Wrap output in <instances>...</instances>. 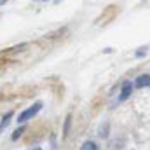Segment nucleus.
<instances>
[{"label":"nucleus","mask_w":150,"mask_h":150,"mask_svg":"<svg viewBox=\"0 0 150 150\" xmlns=\"http://www.w3.org/2000/svg\"><path fill=\"white\" fill-rule=\"evenodd\" d=\"M40 110H42V101H35L32 107H28L26 110H23V112L19 113V117H18V124H25V122H28V120L33 119Z\"/></svg>","instance_id":"nucleus-1"},{"label":"nucleus","mask_w":150,"mask_h":150,"mask_svg":"<svg viewBox=\"0 0 150 150\" xmlns=\"http://www.w3.org/2000/svg\"><path fill=\"white\" fill-rule=\"evenodd\" d=\"M133 89H134V86L131 84V82H124L122 84V87H120V94H119V101L122 103V101H126L129 96H131V93H133Z\"/></svg>","instance_id":"nucleus-2"},{"label":"nucleus","mask_w":150,"mask_h":150,"mask_svg":"<svg viewBox=\"0 0 150 150\" xmlns=\"http://www.w3.org/2000/svg\"><path fill=\"white\" fill-rule=\"evenodd\" d=\"M134 87H150V75L145 74V75H140V77H136V80H134Z\"/></svg>","instance_id":"nucleus-3"},{"label":"nucleus","mask_w":150,"mask_h":150,"mask_svg":"<svg viewBox=\"0 0 150 150\" xmlns=\"http://www.w3.org/2000/svg\"><path fill=\"white\" fill-rule=\"evenodd\" d=\"M12 115H14L12 112H7L5 115H4V117H2V120H0V133H2V131H4V129H5V127L9 126V122H11Z\"/></svg>","instance_id":"nucleus-4"},{"label":"nucleus","mask_w":150,"mask_h":150,"mask_svg":"<svg viewBox=\"0 0 150 150\" xmlns=\"http://www.w3.org/2000/svg\"><path fill=\"white\" fill-rule=\"evenodd\" d=\"M80 150H98V147H96L94 142H86V143L80 147Z\"/></svg>","instance_id":"nucleus-5"},{"label":"nucleus","mask_w":150,"mask_h":150,"mask_svg":"<svg viewBox=\"0 0 150 150\" xmlns=\"http://www.w3.org/2000/svg\"><path fill=\"white\" fill-rule=\"evenodd\" d=\"M23 131H25V127H23V126H21V127H18V129L14 131V134H12V140H18V138L23 134Z\"/></svg>","instance_id":"nucleus-6"},{"label":"nucleus","mask_w":150,"mask_h":150,"mask_svg":"<svg viewBox=\"0 0 150 150\" xmlns=\"http://www.w3.org/2000/svg\"><path fill=\"white\" fill-rule=\"evenodd\" d=\"M70 119H72V117L68 115V117H67V120H65V129H63V136H67V134H68V127H70Z\"/></svg>","instance_id":"nucleus-7"},{"label":"nucleus","mask_w":150,"mask_h":150,"mask_svg":"<svg viewBox=\"0 0 150 150\" xmlns=\"http://www.w3.org/2000/svg\"><path fill=\"white\" fill-rule=\"evenodd\" d=\"M107 131H108V126H105V127L101 126V127H100V136H101V138H107V136H108Z\"/></svg>","instance_id":"nucleus-8"},{"label":"nucleus","mask_w":150,"mask_h":150,"mask_svg":"<svg viewBox=\"0 0 150 150\" xmlns=\"http://www.w3.org/2000/svg\"><path fill=\"white\" fill-rule=\"evenodd\" d=\"M136 56H138V58H140V56H145V51H138V52H136Z\"/></svg>","instance_id":"nucleus-9"},{"label":"nucleus","mask_w":150,"mask_h":150,"mask_svg":"<svg viewBox=\"0 0 150 150\" xmlns=\"http://www.w3.org/2000/svg\"><path fill=\"white\" fill-rule=\"evenodd\" d=\"M35 150H42V149H35Z\"/></svg>","instance_id":"nucleus-10"}]
</instances>
